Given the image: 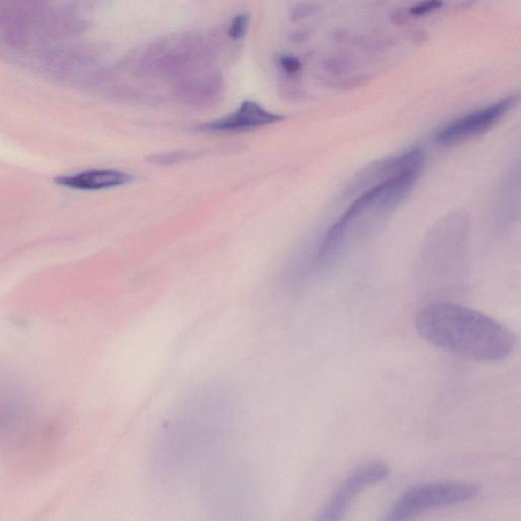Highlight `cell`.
<instances>
[{"instance_id": "obj_2", "label": "cell", "mask_w": 521, "mask_h": 521, "mask_svg": "<svg viewBox=\"0 0 521 521\" xmlns=\"http://www.w3.org/2000/svg\"><path fill=\"white\" fill-rule=\"evenodd\" d=\"M418 334L449 353L482 362L509 358L518 337L508 327L482 311L449 302H432L416 318Z\"/></svg>"}, {"instance_id": "obj_1", "label": "cell", "mask_w": 521, "mask_h": 521, "mask_svg": "<svg viewBox=\"0 0 521 521\" xmlns=\"http://www.w3.org/2000/svg\"><path fill=\"white\" fill-rule=\"evenodd\" d=\"M424 166V152L413 149L405 152L404 161L397 170L369 184L325 235L319 251L321 262H334L372 237L409 197Z\"/></svg>"}, {"instance_id": "obj_7", "label": "cell", "mask_w": 521, "mask_h": 521, "mask_svg": "<svg viewBox=\"0 0 521 521\" xmlns=\"http://www.w3.org/2000/svg\"><path fill=\"white\" fill-rule=\"evenodd\" d=\"M135 177L117 169H89L55 177V184L79 191H101L131 184Z\"/></svg>"}, {"instance_id": "obj_9", "label": "cell", "mask_w": 521, "mask_h": 521, "mask_svg": "<svg viewBox=\"0 0 521 521\" xmlns=\"http://www.w3.org/2000/svg\"><path fill=\"white\" fill-rule=\"evenodd\" d=\"M322 66L327 73H331V75H342L351 71L353 64L346 57H333L325 59Z\"/></svg>"}, {"instance_id": "obj_5", "label": "cell", "mask_w": 521, "mask_h": 521, "mask_svg": "<svg viewBox=\"0 0 521 521\" xmlns=\"http://www.w3.org/2000/svg\"><path fill=\"white\" fill-rule=\"evenodd\" d=\"M516 102L518 97L510 96L455 119L436 133L435 142L439 146L451 147L480 137L493 129Z\"/></svg>"}, {"instance_id": "obj_8", "label": "cell", "mask_w": 521, "mask_h": 521, "mask_svg": "<svg viewBox=\"0 0 521 521\" xmlns=\"http://www.w3.org/2000/svg\"><path fill=\"white\" fill-rule=\"evenodd\" d=\"M27 402L23 391L15 385L0 383V435H6L23 420Z\"/></svg>"}, {"instance_id": "obj_4", "label": "cell", "mask_w": 521, "mask_h": 521, "mask_svg": "<svg viewBox=\"0 0 521 521\" xmlns=\"http://www.w3.org/2000/svg\"><path fill=\"white\" fill-rule=\"evenodd\" d=\"M391 469L387 463L374 460L360 465L351 471L344 482L331 494L323 505L317 520L321 521L340 520L344 518L355 499L367 487L383 482L390 476Z\"/></svg>"}, {"instance_id": "obj_13", "label": "cell", "mask_w": 521, "mask_h": 521, "mask_svg": "<svg viewBox=\"0 0 521 521\" xmlns=\"http://www.w3.org/2000/svg\"><path fill=\"white\" fill-rule=\"evenodd\" d=\"M280 66L284 68L285 73L289 75H298L302 70V64L298 57L293 55H284L280 57Z\"/></svg>"}, {"instance_id": "obj_10", "label": "cell", "mask_w": 521, "mask_h": 521, "mask_svg": "<svg viewBox=\"0 0 521 521\" xmlns=\"http://www.w3.org/2000/svg\"><path fill=\"white\" fill-rule=\"evenodd\" d=\"M443 0H423L420 3L409 8V15L411 17H423L434 13L442 8Z\"/></svg>"}, {"instance_id": "obj_11", "label": "cell", "mask_w": 521, "mask_h": 521, "mask_svg": "<svg viewBox=\"0 0 521 521\" xmlns=\"http://www.w3.org/2000/svg\"><path fill=\"white\" fill-rule=\"evenodd\" d=\"M249 27V17L246 15H238L233 19L229 28L228 34L233 39L240 40L247 34Z\"/></svg>"}, {"instance_id": "obj_15", "label": "cell", "mask_w": 521, "mask_h": 521, "mask_svg": "<svg viewBox=\"0 0 521 521\" xmlns=\"http://www.w3.org/2000/svg\"><path fill=\"white\" fill-rule=\"evenodd\" d=\"M391 20L394 24L402 26V24H404L407 22V15L404 12H402V10H396L392 15Z\"/></svg>"}, {"instance_id": "obj_12", "label": "cell", "mask_w": 521, "mask_h": 521, "mask_svg": "<svg viewBox=\"0 0 521 521\" xmlns=\"http://www.w3.org/2000/svg\"><path fill=\"white\" fill-rule=\"evenodd\" d=\"M371 77L367 75H353V77L345 78L344 80L336 81L334 86L338 89H344V90H351V89L358 88V87L364 86L369 83Z\"/></svg>"}, {"instance_id": "obj_3", "label": "cell", "mask_w": 521, "mask_h": 521, "mask_svg": "<svg viewBox=\"0 0 521 521\" xmlns=\"http://www.w3.org/2000/svg\"><path fill=\"white\" fill-rule=\"evenodd\" d=\"M480 487L464 480H444L418 485L406 490L389 507L383 520H409L418 514L443 507L453 506L473 500Z\"/></svg>"}, {"instance_id": "obj_14", "label": "cell", "mask_w": 521, "mask_h": 521, "mask_svg": "<svg viewBox=\"0 0 521 521\" xmlns=\"http://www.w3.org/2000/svg\"><path fill=\"white\" fill-rule=\"evenodd\" d=\"M318 10V6L313 3H302L296 6L291 13L293 21H300L315 15Z\"/></svg>"}, {"instance_id": "obj_6", "label": "cell", "mask_w": 521, "mask_h": 521, "mask_svg": "<svg viewBox=\"0 0 521 521\" xmlns=\"http://www.w3.org/2000/svg\"><path fill=\"white\" fill-rule=\"evenodd\" d=\"M284 119L282 115L270 112L257 102L247 100L237 110L221 119L202 124L199 130L213 133H242L277 124Z\"/></svg>"}]
</instances>
